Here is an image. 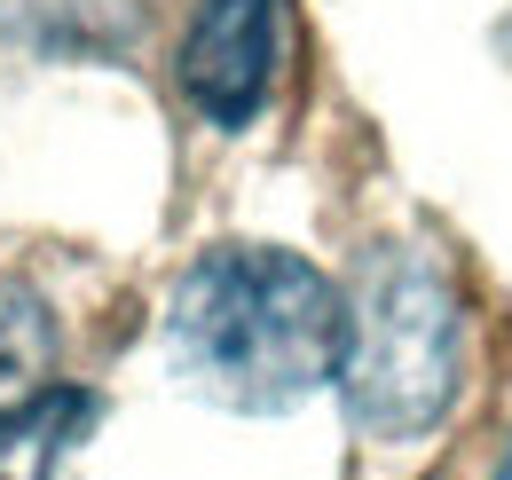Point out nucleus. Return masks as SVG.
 Listing matches in <instances>:
<instances>
[{
  "instance_id": "obj_5",
  "label": "nucleus",
  "mask_w": 512,
  "mask_h": 480,
  "mask_svg": "<svg viewBox=\"0 0 512 480\" xmlns=\"http://www.w3.org/2000/svg\"><path fill=\"white\" fill-rule=\"evenodd\" d=\"M0 32L48 56H111L134 32V0H0Z\"/></svg>"
},
{
  "instance_id": "obj_2",
  "label": "nucleus",
  "mask_w": 512,
  "mask_h": 480,
  "mask_svg": "<svg viewBox=\"0 0 512 480\" xmlns=\"http://www.w3.org/2000/svg\"><path fill=\"white\" fill-rule=\"evenodd\" d=\"M339 402L371 441H418L465 386V300L442 252L371 244L339 292Z\"/></svg>"
},
{
  "instance_id": "obj_6",
  "label": "nucleus",
  "mask_w": 512,
  "mask_h": 480,
  "mask_svg": "<svg viewBox=\"0 0 512 480\" xmlns=\"http://www.w3.org/2000/svg\"><path fill=\"white\" fill-rule=\"evenodd\" d=\"M56 362V323L24 284H0V402L32 394Z\"/></svg>"
},
{
  "instance_id": "obj_3",
  "label": "nucleus",
  "mask_w": 512,
  "mask_h": 480,
  "mask_svg": "<svg viewBox=\"0 0 512 480\" xmlns=\"http://www.w3.org/2000/svg\"><path fill=\"white\" fill-rule=\"evenodd\" d=\"M284 0H205L182 40V95L213 126H245L276 87Z\"/></svg>"
},
{
  "instance_id": "obj_7",
  "label": "nucleus",
  "mask_w": 512,
  "mask_h": 480,
  "mask_svg": "<svg viewBox=\"0 0 512 480\" xmlns=\"http://www.w3.org/2000/svg\"><path fill=\"white\" fill-rule=\"evenodd\" d=\"M497 480H512V449H505V465H497Z\"/></svg>"
},
{
  "instance_id": "obj_1",
  "label": "nucleus",
  "mask_w": 512,
  "mask_h": 480,
  "mask_svg": "<svg viewBox=\"0 0 512 480\" xmlns=\"http://www.w3.org/2000/svg\"><path fill=\"white\" fill-rule=\"evenodd\" d=\"M166 347L221 410H300L339 370V284L284 244H213L174 284Z\"/></svg>"
},
{
  "instance_id": "obj_4",
  "label": "nucleus",
  "mask_w": 512,
  "mask_h": 480,
  "mask_svg": "<svg viewBox=\"0 0 512 480\" xmlns=\"http://www.w3.org/2000/svg\"><path fill=\"white\" fill-rule=\"evenodd\" d=\"M87 425H95V394L79 386H32L0 402V480H56Z\"/></svg>"
}]
</instances>
